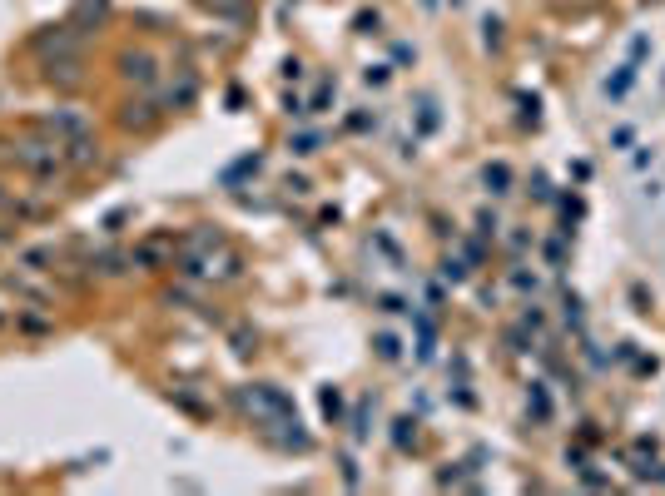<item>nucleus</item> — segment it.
Listing matches in <instances>:
<instances>
[{"mask_svg":"<svg viewBox=\"0 0 665 496\" xmlns=\"http://www.w3.org/2000/svg\"><path fill=\"white\" fill-rule=\"evenodd\" d=\"M10 164L20 169V174H30L35 184H55L60 174H70L65 169V154H60V144L45 134V139H20V144H10Z\"/></svg>","mask_w":665,"mask_h":496,"instance_id":"1","label":"nucleus"},{"mask_svg":"<svg viewBox=\"0 0 665 496\" xmlns=\"http://www.w3.org/2000/svg\"><path fill=\"white\" fill-rule=\"evenodd\" d=\"M115 65H120V80L139 85V90H154V80H159V60L149 50H120Z\"/></svg>","mask_w":665,"mask_h":496,"instance_id":"2","label":"nucleus"},{"mask_svg":"<svg viewBox=\"0 0 665 496\" xmlns=\"http://www.w3.org/2000/svg\"><path fill=\"white\" fill-rule=\"evenodd\" d=\"M60 154H65V169H70V174H85V169H95V164H100V139H95V129H90V134H75V139H65V144H60Z\"/></svg>","mask_w":665,"mask_h":496,"instance_id":"3","label":"nucleus"},{"mask_svg":"<svg viewBox=\"0 0 665 496\" xmlns=\"http://www.w3.org/2000/svg\"><path fill=\"white\" fill-rule=\"evenodd\" d=\"M45 80L50 85H60V90H75L80 80H85V60L70 50V55H50L45 60Z\"/></svg>","mask_w":665,"mask_h":496,"instance_id":"4","label":"nucleus"},{"mask_svg":"<svg viewBox=\"0 0 665 496\" xmlns=\"http://www.w3.org/2000/svg\"><path fill=\"white\" fill-rule=\"evenodd\" d=\"M40 134H50L55 144H65V139H75V134H90V120H85L80 110H55V115L40 120Z\"/></svg>","mask_w":665,"mask_h":496,"instance_id":"5","label":"nucleus"},{"mask_svg":"<svg viewBox=\"0 0 665 496\" xmlns=\"http://www.w3.org/2000/svg\"><path fill=\"white\" fill-rule=\"evenodd\" d=\"M159 120H164V110H159L154 100H130V105L120 110V129H130V134H149Z\"/></svg>","mask_w":665,"mask_h":496,"instance_id":"6","label":"nucleus"},{"mask_svg":"<svg viewBox=\"0 0 665 496\" xmlns=\"http://www.w3.org/2000/svg\"><path fill=\"white\" fill-rule=\"evenodd\" d=\"M174 258V244L169 239H144V244H134L130 263H139V268H164Z\"/></svg>","mask_w":665,"mask_h":496,"instance_id":"7","label":"nucleus"},{"mask_svg":"<svg viewBox=\"0 0 665 496\" xmlns=\"http://www.w3.org/2000/svg\"><path fill=\"white\" fill-rule=\"evenodd\" d=\"M631 85H636V65L626 60V65H616V75H606L601 95H606V100H626V95H631Z\"/></svg>","mask_w":665,"mask_h":496,"instance_id":"8","label":"nucleus"},{"mask_svg":"<svg viewBox=\"0 0 665 496\" xmlns=\"http://www.w3.org/2000/svg\"><path fill=\"white\" fill-rule=\"evenodd\" d=\"M482 179H487V189H492V194H507V189H512V169H507V164H487V174H482Z\"/></svg>","mask_w":665,"mask_h":496,"instance_id":"9","label":"nucleus"},{"mask_svg":"<svg viewBox=\"0 0 665 496\" xmlns=\"http://www.w3.org/2000/svg\"><path fill=\"white\" fill-rule=\"evenodd\" d=\"M373 348H378V358H383V363H398V358H402V343L393 338V333H378V338H373Z\"/></svg>","mask_w":665,"mask_h":496,"instance_id":"10","label":"nucleus"},{"mask_svg":"<svg viewBox=\"0 0 665 496\" xmlns=\"http://www.w3.org/2000/svg\"><path fill=\"white\" fill-rule=\"evenodd\" d=\"M105 10H110V0H75V15H70V20H80V15H95V20H105Z\"/></svg>","mask_w":665,"mask_h":496,"instance_id":"11","label":"nucleus"},{"mask_svg":"<svg viewBox=\"0 0 665 496\" xmlns=\"http://www.w3.org/2000/svg\"><path fill=\"white\" fill-rule=\"evenodd\" d=\"M393 427H398V432H393V442H398V447H412V442H417V422H412V417H398Z\"/></svg>","mask_w":665,"mask_h":496,"instance_id":"12","label":"nucleus"},{"mask_svg":"<svg viewBox=\"0 0 665 496\" xmlns=\"http://www.w3.org/2000/svg\"><path fill=\"white\" fill-rule=\"evenodd\" d=\"M318 402H323V412H328V417H338V412H343V392H338V387H323V392H318Z\"/></svg>","mask_w":665,"mask_h":496,"instance_id":"13","label":"nucleus"},{"mask_svg":"<svg viewBox=\"0 0 665 496\" xmlns=\"http://www.w3.org/2000/svg\"><path fill=\"white\" fill-rule=\"evenodd\" d=\"M646 50H651V40H646V35H631V45H626L631 65H641V60H646Z\"/></svg>","mask_w":665,"mask_h":496,"instance_id":"14","label":"nucleus"},{"mask_svg":"<svg viewBox=\"0 0 665 496\" xmlns=\"http://www.w3.org/2000/svg\"><path fill=\"white\" fill-rule=\"evenodd\" d=\"M631 164H636V169L646 174V169L656 164V144H646V149H636V159H631Z\"/></svg>","mask_w":665,"mask_h":496,"instance_id":"15","label":"nucleus"},{"mask_svg":"<svg viewBox=\"0 0 665 496\" xmlns=\"http://www.w3.org/2000/svg\"><path fill=\"white\" fill-rule=\"evenodd\" d=\"M442 278H452V283H462V278H467V263H457V258H447V263H442Z\"/></svg>","mask_w":665,"mask_h":496,"instance_id":"16","label":"nucleus"},{"mask_svg":"<svg viewBox=\"0 0 665 496\" xmlns=\"http://www.w3.org/2000/svg\"><path fill=\"white\" fill-rule=\"evenodd\" d=\"M20 328H25V333H50V318H35V313H25V318H20Z\"/></svg>","mask_w":665,"mask_h":496,"instance_id":"17","label":"nucleus"},{"mask_svg":"<svg viewBox=\"0 0 665 496\" xmlns=\"http://www.w3.org/2000/svg\"><path fill=\"white\" fill-rule=\"evenodd\" d=\"M378 308H383V313H407V303H402L398 293H383V298H378Z\"/></svg>","mask_w":665,"mask_h":496,"instance_id":"18","label":"nucleus"},{"mask_svg":"<svg viewBox=\"0 0 665 496\" xmlns=\"http://www.w3.org/2000/svg\"><path fill=\"white\" fill-rule=\"evenodd\" d=\"M313 149H318V134H298L293 139V154H313Z\"/></svg>","mask_w":665,"mask_h":496,"instance_id":"19","label":"nucleus"},{"mask_svg":"<svg viewBox=\"0 0 665 496\" xmlns=\"http://www.w3.org/2000/svg\"><path fill=\"white\" fill-rule=\"evenodd\" d=\"M661 194H665V184H661V179H646V184H641V199H651V204H656Z\"/></svg>","mask_w":665,"mask_h":496,"instance_id":"20","label":"nucleus"},{"mask_svg":"<svg viewBox=\"0 0 665 496\" xmlns=\"http://www.w3.org/2000/svg\"><path fill=\"white\" fill-rule=\"evenodd\" d=\"M199 5H209V10H224V15H234V10H239V0H199Z\"/></svg>","mask_w":665,"mask_h":496,"instance_id":"21","label":"nucleus"},{"mask_svg":"<svg viewBox=\"0 0 665 496\" xmlns=\"http://www.w3.org/2000/svg\"><path fill=\"white\" fill-rule=\"evenodd\" d=\"M532 412H536V417H546V412H551V402H546V392H532Z\"/></svg>","mask_w":665,"mask_h":496,"instance_id":"22","label":"nucleus"},{"mask_svg":"<svg viewBox=\"0 0 665 496\" xmlns=\"http://www.w3.org/2000/svg\"><path fill=\"white\" fill-rule=\"evenodd\" d=\"M10 199H15V194H5V189H0V209H10Z\"/></svg>","mask_w":665,"mask_h":496,"instance_id":"23","label":"nucleus"},{"mask_svg":"<svg viewBox=\"0 0 665 496\" xmlns=\"http://www.w3.org/2000/svg\"><path fill=\"white\" fill-rule=\"evenodd\" d=\"M0 328H5V313H0Z\"/></svg>","mask_w":665,"mask_h":496,"instance_id":"24","label":"nucleus"}]
</instances>
